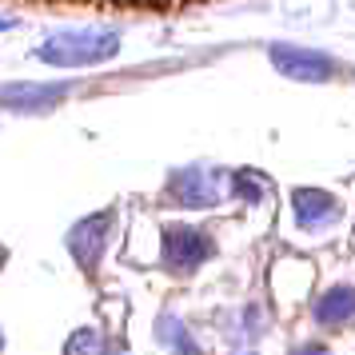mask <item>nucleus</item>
<instances>
[{"label":"nucleus","instance_id":"obj_1","mask_svg":"<svg viewBox=\"0 0 355 355\" xmlns=\"http://www.w3.org/2000/svg\"><path fill=\"white\" fill-rule=\"evenodd\" d=\"M275 56H279V68H284V72H291V76H307V80H315V76H327V60H323V56H311V52H275Z\"/></svg>","mask_w":355,"mask_h":355}]
</instances>
